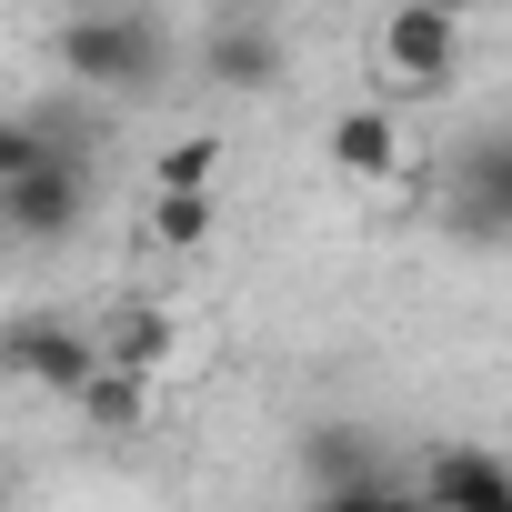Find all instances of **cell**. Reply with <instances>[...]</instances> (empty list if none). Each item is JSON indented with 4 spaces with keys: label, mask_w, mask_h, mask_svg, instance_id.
<instances>
[{
    "label": "cell",
    "mask_w": 512,
    "mask_h": 512,
    "mask_svg": "<svg viewBox=\"0 0 512 512\" xmlns=\"http://www.w3.org/2000/svg\"><path fill=\"white\" fill-rule=\"evenodd\" d=\"M372 101H392V111H412V101H442L452 81H462V21H442V11H412V0H392V11L372 21Z\"/></svg>",
    "instance_id": "6da1fadb"
},
{
    "label": "cell",
    "mask_w": 512,
    "mask_h": 512,
    "mask_svg": "<svg viewBox=\"0 0 512 512\" xmlns=\"http://www.w3.org/2000/svg\"><path fill=\"white\" fill-rule=\"evenodd\" d=\"M51 71L81 91H141V81H161V31L131 11H71L51 31Z\"/></svg>",
    "instance_id": "7a4b0ae2"
},
{
    "label": "cell",
    "mask_w": 512,
    "mask_h": 512,
    "mask_svg": "<svg viewBox=\"0 0 512 512\" xmlns=\"http://www.w3.org/2000/svg\"><path fill=\"white\" fill-rule=\"evenodd\" d=\"M322 151H332V171L362 181V191H422V181H432V141H422L392 101H352V111H332Z\"/></svg>",
    "instance_id": "3957f363"
},
{
    "label": "cell",
    "mask_w": 512,
    "mask_h": 512,
    "mask_svg": "<svg viewBox=\"0 0 512 512\" xmlns=\"http://www.w3.org/2000/svg\"><path fill=\"white\" fill-rule=\"evenodd\" d=\"M442 221L462 241H512V121L472 131L452 161H442Z\"/></svg>",
    "instance_id": "277c9868"
},
{
    "label": "cell",
    "mask_w": 512,
    "mask_h": 512,
    "mask_svg": "<svg viewBox=\"0 0 512 512\" xmlns=\"http://www.w3.org/2000/svg\"><path fill=\"white\" fill-rule=\"evenodd\" d=\"M81 211H91V171H81V151H61L31 181L0 191V241H71Z\"/></svg>",
    "instance_id": "5b68a950"
},
{
    "label": "cell",
    "mask_w": 512,
    "mask_h": 512,
    "mask_svg": "<svg viewBox=\"0 0 512 512\" xmlns=\"http://www.w3.org/2000/svg\"><path fill=\"white\" fill-rule=\"evenodd\" d=\"M422 502L432 512H512V452H482V442L422 452Z\"/></svg>",
    "instance_id": "8992f818"
},
{
    "label": "cell",
    "mask_w": 512,
    "mask_h": 512,
    "mask_svg": "<svg viewBox=\"0 0 512 512\" xmlns=\"http://www.w3.org/2000/svg\"><path fill=\"white\" fill-rule=\"evenodd\" d=\"M11 372H21L31 392L81 402V392H91V372H101V332H71V322H21V332H11Z\"/></svg>",
    "instance_id": "52a82bcc"
},
{
    "label": "cell",
    "mask_w": 512,
    "mask_h": 512,
    "mask_svg": "<svg viewBox=\"0 0 512 512\" xmlns=\"http://www.w3.org/2000/svg\"><path fill=\"white\" fill-rule=\"evenodd\" d=\"M302 472H312V502H322V492H362V482H382V442H372V422H312V432H302Z\"/></svg>",
    "instance_id": "ba28073f"
},
{
    "label": "cell",
    "mask_w": 512,
    "mask_h": 512,
    "mask_svg": "<svg viewBox=\"0 0 512 512\" xmlns=\"http://www.w3.org/2000/svg\"><path fill=\"white\" fill-rule=\"evenodd\" d=\"M101 362H111V372H141V382H171V362H181V332H171V312H151V302H121V312H111V332H101Z\"/></svg>",
    "instance_id": "9c48e42d"
},
{
    "label": "cell",
    "mask_w": 512,
    "mask_h": 512,
    "mask_svg": "<svg viewBox=\"0 0 512 512\" xmlns=\"http://www.w3.org/2000/svg\"><path fill=\"white\" fill-rule=\"evenodd\" d=\"M201 71H211L221 91H272V81H282V41H272L262 21H231V31H211Z\"/></svg>",
    "instance_id": "30bf717a"
},
{
    "label": "cell",
    "mask_w": 512,
    "mask_h": 512,
    "mask_svg": "<svg viewBox=\"0 0 512 512\" xmlns=\"http://www.w3.org/2000/svg\"><path fill=\"white\" fill-rule=\"evenodd\" d=\"M71 412H81V422H91L101 442H131V432L151 422V382H141V372H111V362H101V372H91V392H81Z\"/></svg>",
    "instance_id": "8fae6325"
},
{
    "label": "cell",
    "mask_w": 512,
    "mask_h": 512,
    "mask_svg": "<svg viewBox=\"0 0 512 512\" xmlns=\"http://www.w3.org/2000/svg\"><path fill=\"white\" fill-rule=\"evenodd\" d=\"M211 221H221L211 191H151V201H141V231H151L161 251H211Z\"/></svg>",
    "instance_id": "7c38bea8"
},
{
    "label": "cell",
    "mask_w": 512,
    "mask_h": 512,
    "mask_svg": "<svg viewBox=\"0 0 512 512\" xmlns=\"http://www.w3.org/2000/svg\"><path fill=\"white\" fill-rule=\"evenodd\" d=\"M221 161H231L221 131H181V141L151 161V191H221Z\"/></svg>",
    "instance_id": "4fadbf2b"
},
{
    "label": "cell",
    "mask_w": 512,
    "mask_h": 512,
    "mask_svg": "<svg viewBox=\"0 0 512 512\" xmlns=\"http://www.w3.org/2000/svg\"><path fill=\"white\" fill-rule=\"evenodd\" d=\"M41 161H61L51 121H21V111H0V191H11V181H31Z\"/></svg>",
    "instance_id": "5bb4252c"
},
{
    "label": "cell",
    "mask_w": 512,
    "mask_h": 512,
    "mask_svg": "<svg viewBox=\"0 0 512 512\" xmlns=\"http://www.w3.org/2000/svg\"><path fill=\"white\" fill-rule=\"evenodd\" d=\"M312 512H432V502H422V482H392V472H382V482H362V492H322Z\"/></svg>",
    "instance_id": "9a60e30c"
},
{
    "label": "cell",
    "mask_w": 512,
    "mask_h": 512,
    "mask_svg": "<svg viewBox=\"0 0 512 512\" xmlns=\"http://www.w3.org/2000/svg\"><path fill=\"white\" fill-rule=\"evenodd\" d=\"M412 11H442V21H472V0H412Z\"/></svg>",
    "instance_id": "2e32d148"
},
{
    "label": "cell",
    "mask_w": 512,
    "mask_h": 512,
    "mask_svg": "<svg viewBox=\"0 0 512 512\" xmlns=\"http://www.w3.org/2000/svg\"><path fill=\"white\" fill-rule=\"evenodd\" d=\"M0 512H11V472H0Z\"/></svg>",
    "instance_id": "e0dca14e"
}]
</instances>
